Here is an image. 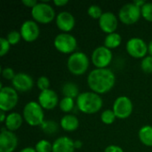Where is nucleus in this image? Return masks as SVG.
I'll list each match as a JSON object with an SVG mask.
<instances>
[{"label": "nucleus", "mask_w": 152, "mask_h": 152, "mask_svg": "<svg viewBox=\"0 0 152 152\" xmlns=\"http://www.w3.org/2000/svg\"><path fill=\"white\" fill-rule=\"evenodd\" d=\"M116 76L108 69H94L87 76V84L92 92L98 94H104L110 92L115 86Z\"/></svg>", "instance_id": "1"}, {"label": "nucleus", "mask_w": 152, "mask_h": 152, "mask_svg": "<svg viewBox=\"0 0 152 152\" xmlns=\"http://www.w3.org/2000/svg\"><path fill=\"white\" fill-rule=\"evenodd\" d=\"M102 97L94 92L80 93L77 98V107L85 114H94L102 108Z\"/></svg>", "instance_id": "2"}, {"label": "nucleus", "mask_w": 152, "mask_h": 152, "mask_svg": "<svg viewBox=\"0 0 152 152\" xmlns=\"http://www.w3.org/2000/svg\"><path fill=\"white\" fill-rule=\"evenodd\" d=\"M23 119L31 126H40L45 121L44 109L37 102H28L23 108Z\"/></svg>", "instance_id": "3"}, {"label": "nucleus", "mask_w": 152, "mask_h": 152, "mask_svg": "<svg viewBox=\"0 0 152 152\" xmlns=\"http://www.w3.org/2000/svg\"><path fill=\"white\" fill-rule=\"evenodd\" d=\"M89 58L83 52H75L70 54L67 61V68L69 71L76 76L85 74L89 68Z\"/></svg>", "instance_id": "4"}, {"label": "nucleus", "mask_w": 152, "mask_h": 152, "mask_svg": "<svg viewBox=\"0 0 152 152\" xmlns=\"http://www.w3.org/2000/svg\"><path fill=\"white\" fill-rule=\"evenodd\" d=\"M31 15L36 22L47 24L54 20L55 11L53 6L46 2L37 3L31 9Z\"/></svg>", "instance_id": "5"}, {"label": "nucleus", "mask_w": 152, "mask_h": 152, "mask_svg": "<svg viewBox=\"0 0 152 152\" xmlns=\"http://www.w3.org/2000/svg\"><path fill=\"white\" fill-rule=\"evenodd\" d=\"M53 45L55 49L61 53L72 54L77 47V41L74 36L62 32L54 37Z\"/></svg>", "instance_id": "6"}, {"label": "nucleus", "mask_w": 152, "mask_h": 152, "mask_svg": "<svg viewBox=\"0 0 152 152\" xmlns=\"http://www.w3.org/2000/svg\"><path fill=\"white\" fill-rule=\"evenodd\" d=\"M142 16L141 8L135 5L133 2L124 4L118 12V19L126 25L136 23Z\"/></svg>", "instance_id": "7"}, {"label": "nucleus", "mask_w": 152, "mask_h": 152, "mask_svg": "<svg viewBox=\"0 0 152 152\" xmlns=\"http://www.w3.org/2000/svg\"><path fill=\"white\" fill-rule=\"evenodd\" d=\"M19 96L12 86H1L0 89V110L10 111L17 105Z\"/></svg>", "instance_id": "8"}, {"label": "nucleus", "mask_w": 152, "mask_h": 152, "mask_svg": "<svg viewBox=\"0 0 152 152\" xmlns=\"http://www.w3.org/2000/svg\"><path fill=\"white\" fill-rule=\"evenodd\" d=\"M113 58V53L110 49L107 48L104 45L96 47L91 56L93 64L96 69H105L110 64Z\"/></svg>", "instance_id": "9"}, {"label": "nucleus", "mask_w": 152, "mask_h": 152, "mask_svg": "<svg viewBox=\"0 0 152 152\" xmlns=\"http://www.w3.org/2000/svg\"><path fill=\"white\" fill-rule=\"evenodd\" d=\"M126 49L128 54L135 59H143L148 53V45L140 37L130 38L126 45Z\"/></svg>", "instance_id": "10"}, {"label": "nucleus", "mask_w": 152, "mask_h": 152, "mask_svg": "<svg viewBox=\"0 0 152 152\" xmlns=\"http://www.w3.org/2000/svg\"><path fill=\"white\" fill-rule=\"evenodd\" d=\"M112 110L118 118L126 119L129 118L133 112V102L127 96H119L115 100Z\"/></svg>", "instance_id": "11"}, {"label": "nucleus", "mask_w": 152, "mask_h": 152, "mask_svg": "<svg viewBox=\"0 0 152 152\" xmlns=\"http://www.w3.org/2000/svg\"><path fill=\"white\" fill-rule=\"evenodd\" d=\"M20 32L22 39L28 43L34 42L35 40H37L40 34L37 22H36L34 20H25L20 26Z\"/></svg>", "instance_id": "12"}, {"label": "nucleus", "mask_w": 152, "mask_h": 152, "mask_svg": "<svg viewBox=\"0 0 152 152\" xmlns=\"http://www.w3.org/2000/svg\"><path fill=\"white\" fill-rule=\"evenodd\" d=\"M18 145V138L13 132L2 127L0 133V152H13Z\"/></svg>", "instance_id": "13"}, {"label": "nucleus", "mask_w": 152, "mask_h": 152, "mask_svg": "<svg viewBox=\"0 0 152 152\" xmlns=\"http://www.w3.org/2000/svg\"><path fill=\"white\" fill-rule=\"evenodd\" d=\"M12 86L17 92L25 93L32 89L34 86V80L28 74L20 72L17 73L14 78L12 80Z\"/></svg>", "instance_id": "14"}, {"label": "nucleus", "mask_w": 152, "mask_h": 152, "mask_svg": "<svg viewBox=\"0 0 152 152\" xmlns=\"http://www.w3.org/2000/svg\"><path fill=\"white\" fill-rule=\"evenodd\" d=\"M38 103L44 110H53L59 104V98L57 94L52 90L47 89L45 91L40 92L38 95Z\"/></svg>", "instance_id": "15"}, {"label": "nucleus", "mask_w": 152, "mask_h": 152, "mask_svg": "<svg viewBox=\"0 0 152 152\" xmlns=\"http://www.w3.org/2000/svg\"><path fill=\"white\" fill-rule=\"evenodd\" d=\"M55 22L59 29L63 31V33H68L74 28L76 20L71 12L62 11L57 14L55 18Z\"/></svg>", "instance_id": "16"}, {"label": "nucleus", "mask_w": 152, "mask_h": 152, "mask_svg": "<svg viewBox=\"0 0 152 152\" xmlns=\"http://www.w3.org/2000/svg\"><path fill=\"white\" fill-rule=\"evenodd\" d=\"M118 20L117 16L111 12H103L102 17L99 19V26L101 29L107 34H111L116 32V29L118 28Z\"/></svg>", "instance_id": "17"}, {"label": "nucleus", "mask_w": 152, "mask_h": 152, "mask_svg": "<svg viewBox=\"0 0 152 152\" xmlns=\"http://www.w3.org/2000/svg\"><path fill=\"white\" fill-rule=\"evenodd\" d=\"M74 141L68 136H61L53 143V152H75Z\"/></svg>", "instance_id": "18"}, {"label": "nucleus", "mask_w": 152, "mask_h": 152, "mask_svg": "<svg viewBox=\"0 0 152 152\" xmlns=\"http://www.w3.org/2000/svg\"><path fill=\"white\" fill-rule=\"evenodd\" d=\"M23 120H24L23 117L20 113L11 112L10 114L7 115L4 125H5V127L8 131L14 132L21 126Z\"/></svg>", "instance_id": "19"}, {"label": "nucleus", "mask_w": 152, "mask_h": 152, "mask_svg": "<svg viewBox=\"0 0 152 152\" xmlns=\"http://www.w3.org/2000/svg\"><path fill=\"white\" fill-rule=\"evenodd\" d=\"M61 127L67 132L76 131L79 126V120L75 115L67 114L64 115L60 121Z\"/></svg>", "instance_id": "20"}, {"label": "nucleus", "mask_w": 152, "mask_h": 152, "mask_svg": "<svg viewBox=\"0 0 152 152\" xmlns=\"http://www.w3.org/2000/svg\"><path fill=\"white\" fill-rule=\"evenodd\" d=\"M141 142L148 147H152V126L146 125L141 127L138 133Z\"/></svg>", "instance_id": "21"}, {"label": "nucleus", "mask_w": 152, "mask_h": 152, "mask_svg": "<svg viewBox=\"0 0 152 152\" xmlns=\"http://www.w3.org/2000/svg\"><path fill=\"white\" fill-rule=\"evenodd\" d=\"M61 92L64 95V97H69V98H77L79 95V89L77 86V84L73 82H67L62 86Z\"/></svg>", "instance_id": "22"}, {"label": "nucleus", "mask_w": 152, "mask_h": 152, "mask_svg": "<svg viewBox=\"0 0 152 152\" xmlns=\"http://www.w3.org/2000/svg\"><path fill=\"white\" fill-rule=\"evenodd\" d=\"M121 41H122V37L118 33L114 32L111 34H108L104 39V46H106L110 50L115 49L120 45Z\"/></svg>", "instance_id": "23"}, {"label": "nucleus", "mask_w": 152, "mask_h": 152, "mask_svg": "<svg viewBox=\"0 0 152 152\" xmlns=\"http://www.w3.org/2000/svg\"><path fill=\"white\" fill-rule=\"evenodd\" d=\"M39 127L46 134H54L58 132L59 125L54 120L51 119V120H45Z\"/></svg>", "instance_id": "24"}, {"label": "nucleus", "mask_w": 152, "mask_h": 152, "mask_svg": "<svg viewBox=\"0 0 152 152\" xmlns=\"http://www.w3.org/2000/svg\"><path fill=\"white\" fill-rule=\"evenodd\" d=\"M74 106H75L74 99L69 97H63L59 102V107L61 110L65 113L70 112L74 109Z\"/></svg>", "instance_id": "25"}, {"label": "nucleus", "mask_w": 152, "mask_h": 152, "mask_svg": "<svg viewBox=\"0 0 152 152\" xmlns=\"http://www.w3.org/2000/svg\"><path fill=\"white\" fill-rule=\"evenodd\" d=\"M117 117L112 110H106L101 114V120L105 125H111L115 122Z\"/></svg>", "instance_id": "26"}, {"label": "nucleus", "mask_w": 152, "mask_h": 152, "mask_svg": "<svg viewBox=\"0 0 152 152\" xmlns=\"http://www.w3.org/2000/svg\"><path fill=\"white\" fill-rule=\"evenodd\" d=\"M35 149L37 152H53V144L47 140H40L37 142Z\"/></svg>", "instance_id": "27"}, {"label": "nucleus", "mask_w": 152, "mask_h": 152, "mask_svg": "<svg viewBox=\"0 0 152 152\" xmlns=\"http://www.w3.org/2000/svg\"><path fill=\"white\" fill-rule=\"evenodd\" d=\"M87 13L88 15L93 18V19H95V20H99L102 15V11L101 9V7L97 4H92L88 7V10H87Z\"/></svg>", "instance_id": "28"}, {"label": "nucleus", "mask_w": 152, "mask_h": 152, "mask_svg": "<svg viewBox=\"0 0 152 152\" xmlns=\"http://www.w3.org/2000/svg\"><path fill=\"white\" fill-rule=\"evenodd\" d=\"M141 69L145 73H148V74L152 73V56L147 55L142 60Z\"/></svg>", "instance_id": "29"}, {"label": "nucleus", "mask_w": 152, "mask_h": 152, "mask_svg": "<svg viewBox=\"0 0 152 152\" xmlns=\"http://www.w3.org/2000/svg\"><path fill=\"white\" fill-rule=\"evenodd\" d=\"M20 38H22L21 37V35H20V31H17V30H12V31H10L7 34V37H6V39L8 40V42L10 43L11 45H17L20 41Z\"/></svg>", "instance_id": "30"}, {"label": "nucleus", "mask_w": 152, "mask_h": 152, "mask_svg": "<svg viewBox=\"0 0 152 152\" xmlns=\"http://www.w3.org/2000/svg\"><path fill=\"white\" fill-rule=\"evenodd\" d=\"M142 16L148 21H152V3H145V4L141 8Z\"/></svg>", "instance_id": "31"}, {"label": "nucleus", "mask_w": 152, "mask_h": 152, "mask_svg": "<svg viewBox=\"0 0 152 152\" xmlns=\"http://www.w3.org/2000/svg\"><path fill=\"white\" fill-rule=\"evenodd\" d=\"M37 86L38 89L42 91H45L47 89H50V80L47 77L45 76H41L37 78Z\"/></svg>", "instance_id": "32"}, {"label": "nucleus", "mask_w": 152, "mask_h": 152, "mask_svg": "<svg viewBox=\"0 0 152 152\" xmlns=\"http://www.w3.org/2000/svg\"><path fill=\"white\" fill-rule=\"evenodd\" d=\"M0 45H1V48H0V55L1 56H4L9 52L10 47H11V45H10V43L8 42V40L5 37H1L0 38Z\"/></svg>", "instance_id": "33"}, {"label": "nucleus", "mask_w": 152, "mask_h": 152, "mask_svg": "<svg viewBox=\"0 0 152 152\" xmlns=\"http://www.w3.org/2000/svg\"><path fill=\"white\" fill-rule=\"evenodd\" d=\"M15 72L14 70L12 69V68H9V67H6V68H4L2 69V76L4 79L6 80H12L15 77Z\"/></svg>", "instance_id": "34"}, {"label": "nucleus", "mask_w": 152, "mask_h": 152, "mask_svg": "<svg viewBox=\"0 0 152 152\" xmlns=\"http://www.w3.org/2000/svg\"><path fill=\"white\" fill-rule=\"evenodd\" d=\"M104 152H124V151L118 145H110L104 150Z\"/></svg>", "instance_id": "35"}, {"label": "nucleus", "mask_w": 152, "mask_h": 152, "mask_svg": "<svg viewBox=\"0 0 152 152\" xmlns=\"http://www.w3.org/2000/svg\"><path fill=\"white\" fill-rule=\"evenodd\" d=\"M38 2L37 0H22V4L27 6V7H30L31 9L37 4Z\"/></svg>", "instance_id": "36"}, {"label": "nucleus", "mask_w": 152, "mask_h": 152, "mask_svg": "<svg viewBox=\"0 0 152 152\" xmlns=\"http://www.w3.org/2000/svg\"><path fill=\"white\" fill-rule=\"evenodd\" d=\"M69 3V1L68 0H54L53 1V4L56 5V6H64V5H66L67 4Z\"/></svg>", "instance_id": "37"}, {"label": "nucleus", "mask_w": 152, "mask_h": 152, "mask_svg": "<svg viewBox=\"0 0 152 152\" xmlns=\"http://www.w3.org/2000/svg\"><path fill=\"white\" fill-rule=\"evenodd\" d=\"M74 145H75L76 150H80L83 146V142L80 140H76V141H74Z\"/></svg>", "instance_id": "38"}, {"label": "nucleus", "mask_w": 152, "mask_h": 152, "mask_svg": "<svg viewBox=\"0 0 152 152\" xmlns=\"http://www.w3.org/2000/svg\"><path fill=\"white\" fill-rule=\"evenodd\" d=\"M135 5H137V6H139L140 8H142L144 4H145V1H143V0H134V2H133Z\"/></svg>", "instance_id": "39"}, {"label": "nucleus", "mask_w": 152, "mask_h": 152, "mask_svg": "<svg viewBox=\"0 0 152 152\" xmlns=\"http://www.w3.org/2000/svg\"><path fill=\"white\" fill-rule=\"evenodd\" d=\"M20 152H37L35 148H32V147H26L24 149H22Z\"/></svg>", "instance_id": "40"}, {"label": "nucleus", "mask_w": 152, "mask_h": 152, "mask_svg": "<svg viewBox=\"0 0 152 152\" xmlns=\"http://www.w3.org/2000/svg\"><path fill=\"white\" fill-rule=\"evenodd\" d=\"M7 116L5 115V112L4 111H0V122H5V119H6Z\"/></svg>", "instance_id": "41"}, {"label": "nucleus", "mask_w": 152, "mask_h": 152, "mask_svg": "<svg viewBox=\"0 0 152 152\" xmlns=\"http://www.w3.org/2000/svg\"><path fill=\"white\" fill-rule=\"evenodd\" d=\"M148 53H150L151 56H152V40L150 42V44L148 45Z\"/></svg>", "instance_id": "42"}]
</instances>
